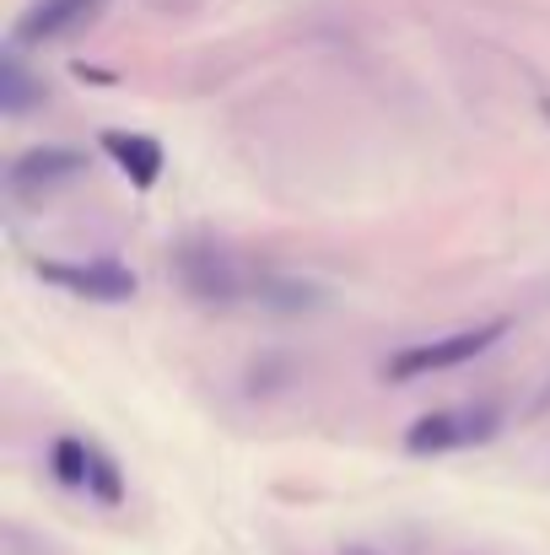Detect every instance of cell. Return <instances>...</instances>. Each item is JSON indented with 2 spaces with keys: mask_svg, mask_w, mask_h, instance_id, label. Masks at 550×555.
<instances>
[{
  "mask_svg": "<svg viewBox=\"0 0 550 555\" xmlns=\"http://www.w3.org/2000/svg\"><path fill=\"white\" fill-rule=\"evenodd\" d=\"M103 152L119 163V173L136 189H152L163 179V146L152 135H136V130H108L103 135Z\"/></svg>",
  "mask_w": 550,
  "mask_h": 555,
  "instance_id": "52a82bcc",
  "label": "cell"
},
{
  "mask_svg": "<svg viewBox=\"0 0 550 555\" xmlns=\"http://www.w3.org/2000/svg\"><path fill=\"white\" fill-rule=\"evenodd\" d=\"M38 281L87 302H130L141 292L136 270L119 259H38Z\"/></svg>",
  "mask_w": 550,
  "mask_h": 555,
  "instance_id": "277c9868",
  "label": "cell"
},
{
  "mask_svg": "<svg viewBox=\"0 0 550 555\" xmlns=\"http://www.w3.org/2000/svg\"><path fill=\"white\" fill-rule=\"evenodd\" d=\"M81 168H87V157L71 152V146H27L22 157H11L5 189H11L16 199H33V194H49V189L71 184Z\"/></svg>",
  "mask_w": 550,
  "mask_h": 555,
  "instance_id": "8992f818",
  "label": "cell"
},
{
  "mask_svg": "<svg viewBox=\"0 0 550 555\" xmlns=\"http://www.w3.org/2000/svg\"><path fill=\"white\" fill-rule=\"evenodd\" d=\"M508 335V319H491V324H470V330H453L443 340H421V346H405L383 362L388 383H410V377H426V372H453L475 357H486L497 340Z\"/></svg>",
  "mask_w": 550,
  "mask_h": 555,
  "instance_id": "7a4b0ae2",
  "label": "cell"
},
{
  "mask_svg": "<svg viewBox=\"0 0 550 555\" xmlns=\"http://www.w3.org/2000/svg\"><path fill=\"white\" fill-rule=\"evenodd\" d=\"M254 302H259V308H270V313H308V308H319V302H324V292H319L314 281H303V275L259 270V292H254Z\"/></svg>",
  "mask_w": 550,
  "mask_h": 555,
  "instance_id": "9c48e42d",
  "label": "cell"
},
{
  "mask_svg": "<svg viewBox=\"0 0 550 555\" xmlns=\"http://www.w3.org/2000/svg\"><path fill=\"white\" fill-rule=\"evenodd\" d=\"M38 103H43V81L22 65V49L5 43V54H0V114L5 119H22Z\"/></svg>",
  "mask_w": 550,
  "mask_h": 555,
  "instance_id": "ba28073f",
  "label": "cell"
},
{
  "mask_svg": "<svg viewBox=\"0 0 550 555\" xmlns=\"http://www.w3.org/2000/svg\"><path fill=\"white\" fill-rule=\"evenodd\" d=\"M346 555H367V551H346Z\"/></svg>",
  "mask_w": 550,
  "mask_h": 555,
  "instance_id": "7c38bea8",
  "label": "cell"
},
{
  "mask_svg": "<svg viewBox=\"0 0 550 555\" xmlns=\"http://www.w3.org/2000/svg\"><path fill=\"white\" fill-rule=\"evenodd\" d=\"M502 431V410L497 404H459V410H432L405 431V453L432 459V453H459V448H481Z\"/></svg>",
  "mask_w": 550,
  "mask_h": 555,
  "instance_id": "3957f363",
  "label": "cell"
},
{
  "mask_svg": "<svg viewBox=\"0 0 550 555\" xmlns=\"http://www.w3.org/2000/svg\"><path fill=\"white\" fill-rule=\"evenodd\" d=\"M103 11H108V0H33V5L16 16L11 43H16V49H43V43L76 38V33L92 27Z\"/></svg>",
  "mask_w": 550,
  "mask_h": 555,
  "instance_id": "5b68a950",
  "label": "cell"
},
{
  "mask_svg": "<svg viewBox=\"0 0 550 555\" xmlns=\"http://www.w3.org/2000/svg\"><path fill=\"white\" fill-rule=\"evenodd\" d=\"M87 496H98L103 507H119L125 502V475H119V464L92 442V480H87Z\"/></svg>",
  "mask_w": 550,
  "mask_h": 555,
  "instance_id": "8fae6325",
  "label": "cell"
},
{
  "mask_svg": "<svg viewBox=\"0 0 550 555\" xmlns=\"http://www.w3.org/2000/svg\"><path fill=\"white\" fill-rule=\"evenodd\" d=\"M49 469H54V480L65 491H87V480H92V442L87 437H54Z\"/></svg>",
  "mask_w": 550,
  "mask_h": 555,
  "instance_id": "30bf717a",
  "label": "cell"
},
{
  "mask_svg": "<svg viewBox=\"0 0 550 555\" xmlns=\"http://www.w3.org/2000/svg\"><path fill=\"white\" fill-rule=\"evenodd\" d=\"M174 281L183 286V297H194L200 308H243L259 292V270L243 264L216 237H183L174 248Z\"/></svg>",
  "mask_w": 550,
  "mask_h": 555,
  "instance_id": "6da1fadb",
  "label": "cell"
}]
</instances>
